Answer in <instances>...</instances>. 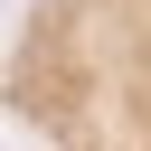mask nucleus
I'll return each instance as SVG.
<instances>
[{
    "label": "nucleus",
    "instance_id": "nucleus-1",
    "mask_svg": "<svg viewBox=\"0 0 151 151\" xmlns=\"http://www.w3.org/2000/svg\"><path fill=\"white\" fill-rule=\"evenodd\" d=\"M0 113L9 151H151V0H9Z\"/></svg>",
    "mask_w": 151,
    "mask_h": 151
}]
</instances>
